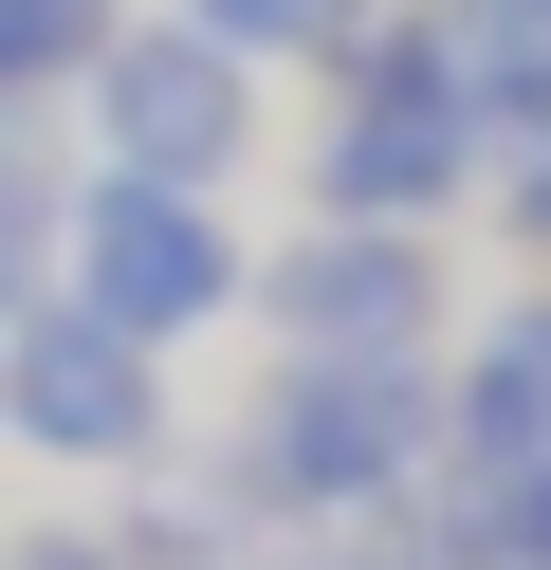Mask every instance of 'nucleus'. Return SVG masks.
Instances as JSON below:
<instances>
[{
  "mask_svg": "<svg viewBox=\"0 0 551 570\" xmlns=\"http://www.w3.org/2000/svg\"><path fill=\"white\" fill-rule=\"evenodd\" d=\"M0 332H19V239H0Z\"/></svg>",
  "mask_w": 551,
  "mask_h": 570,
  "instance_id": "nucleus-15",
  "label": "nucleus"
},
{
  "mask_svg": "<svg viewBox=\"0 0 551 570\" xmlns=\"http://www.w3.org/2000/svg\"><path fill=\"white\" fill-rule=\"evenodd\" d=\"M203 38H220V56H350L367 0H203Z\"/></svg>",
  "mask_w": 551,
  "mask_h": 570,
  "instance_id": "nucleus-9",
  "label": "nucleus"
},
{
  "mask_svg": "<svg viewBox=\"0 0 551 570\" xmlns=\"http://www.w3.org/2000/svg\"><path fill=\"white\" fill-rule=\"evenodd\" d=\"M514 570H551V460L514 479Z\"/></svg>",
  "mask_w": 551,
  "mask_h": 570,
  "instance_id": "nucleus-13",
  "label": "nucleus"
},
{
  "mask_svg": "<svg viewBox=\"0 0 551 570\" xmlns=\"http://www.w3.org/2000/svg\"><path fill=\"white\" fill-rule=\"evenodd\" d=\"M514 239L551 258V148H514Z\"/></svg>",
  "mask_w": 551,
  "mask_h": 570,
  "instance_id": "nucleus-12",
  "label": "nucleus"
},
{
  "mask_svg": "<svg viewBox=\"0 0 551 570\" xmlns=\"http://www.w3.org/2000/svg\"><path fill=\"white\" fill-rule=\"evenodd\" d=\"M0 423H19L37 460H147L166 442V386H147V350L110 332V313L19 295V332H0Z\"/></svg>",
  "mask_w": 551,
  "mask_h": 570,
  "instance_id": "nucleus-4",
  "label": "nucleus"
},
{
  "mask_svg": "<svg viewBox=\"0 0 551 570\" xmlns=\"http://www.w3.org/2000/svg\"><path fill=\"white\" fill-rule=\"evenodd\" d=\"M478 166H496V129L460 111V56H441V19L350 38V111H331V148H313L331 222H441Z\"/></svg>",
  "mask_w": 551,
  "mask_h": 570,
  "instance_id": "nucleus-2",
  "label": "nucleus"
},
{
  "mask_svg": "<svg viewBox=\"0 0 551 570\" xmlns=\"http://www.w3.org/2000/svg\"><path fill=\"white\" fill-rule=\"evenodd\" d=\"M514 19H551V0H514Z\"/></svg>",
  "mask_w": 551,
  "mask_h": 570,
  "instance_id": "nucleus-16",
  "label": "nucleus"
},
{
  "mask_svg": "<svg viewBox=\"0 0 551 570\" xmlns=\"http://www.w3.org/2000/svg\"><path fill=\"white\" fill-rule=\"evenodd\" d=\"M73 313H110L129 350L203 332V313H239V239H220L203 185H73Z\"/></svg>",
  "mask_w": 551,
  "mask_h": 570,
  "instance_id": "nucleus-3",
  "label": "nucleus"
},
{
  "mask_svg": "<svg viewBox=\"0 0 551 570\" xmlns=\"http://www.w3.org/2000/svg\"><path fill=\"white\" fill-rule=\"evenodd\" d=\"M331 570H441V552H423V533H350Z\"/></svg>",
  "mask_w": 551,
  "mask_h": 570,
  "instance_id": "nucleus-14",
  "label": "nucleus"
},
{
  "mask_svg": "<svg viewBox=\"0 0 551 570\" xmlns=\"http://www.w3.org/2000/svg\"><path fill=\"white\" fill-rule=\"evenodd\" d=\"M37 222V148H19V111H0V239Z\"/></svg>",
  "mask_w": 551,
  "mask_h": 570,
  "instance_id": "nucleus-11",
  "label": "nucleus"
},
{
  "mask_svg": "<svg viewBox=\"0 0 551 570\" xmlns=\"http://www.w3.org/2000/svg\"><path fill=\"white\" fill-rule=\"evenodd\" d=\"M239 129H257V92H239V56H220L203 19L110 38V75H92V148H110V185H220V166H239Z\"/></svg>",
  "mask_w": 551,
  "mask_h": 570,
  "instance_id": "nucleus-5",
  "label": "nucleus"
},
{
  "mask_svg": "<svg viewBox=\"0 0 551 570\" xmlns=\"http://www.w3.org/2000/svg\"><path fill=\"white\" fill-rule=\"evenodd\" d=\"M0 570H129L110 533H0Z\"/></svg>",
  "mask_w": 551,
  "mask_h": 570,
  "instance_id": "nucleus-10",
  "label": "nucleus"
},
{
  "mask_svg": "<svg viewBox=\"0 0 551 570\" xmlns=\"http://www.w3.org/2000/svg\"><path fill=\"white\" fill-rule=\"evenodd\" d=\"M257 313H276L294 350H423L441 258H423V222H331V239H294V258L257 276Z\"/></svg>",
  "mask_w": 551,
  "mask_h": 570,
  "instance_id": "nucleus-6",
  "label": "nucleus"
},
{
  "mask_svg": "<svg viewBox=\"0 0 551 570\" xmlns=\"http://www.w3.org/2000/svg\"><path fill=\"white\" fill-rule=\"evenodd\" d=\"M441 442H460L478 479H533V460H551V295H514L496 332L460 350V386H441Z\"/></svg>",
  "mask_w": 551,
  "mask_h": 570,
  "instance_id": "nucleus-7",
  "label": "nucleus"
},
{
  "mask_svg": "<svg viewBox=\"0 0 551 570\" xmlns=\"http://www.w3.org/2000/svg\"><path fill=\"white\" fill-rule=\"evenodd\" d=\"M110 0H0V111H37V92H92L110 75Z\"/></svg>",
  "mask_w": 551,
  "mask_h": 570,
  "instance_id": "nucleus-8",
  "label": "nucleus"
},
{
  "mask_svg": "<svg viewBox=\"0 0 551 570\" xmlns=\"http://www.w3.org/2000/svg\"><path fill=\"white\" fill-rule=\"evenodd\" d=\"M441 442L423 350H294V386L239 423V497L257 515H386Z\"/></svg>",
  "mask_w": 551,
  "mask_h": 570,
  "instance_id": "nucleus-1",
  "label": "nucleus"
}]
</instances>
